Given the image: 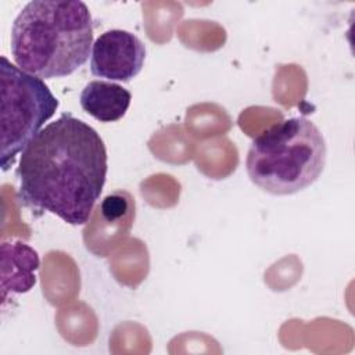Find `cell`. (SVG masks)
Here are the masks:
<instances>
[{"instance_id":"obj_1","label":"cell","mask_w":355,"mask_h":355,"mask_svg":"<svg viewBox=\"0 0 355 355\" xmlns=\"http://www.w3.org/2000/svg\"><path fill=\"white\" fill-rule=\"evenodd\" d=\"M107 150L90 125L71 114L47 123L24 148L19 198L78 226L89 222L107 178Z\"/></svg>"},{"instance_id":"obj_2","label":"cell","mask_w":355,"mask_h":355,"mask_svg":"<svg viewBox=\"0 0 355 355\" xmlns=\"http://www.w3.org/2000/svg\"><path fill=\"white\" fill-rule=\"evenodd\" d=\"M92 47V15L79 0L29 1L11 28L15 65L40 79L73 73L89 60Z\"/></svg>"},{"instance_id":"obj_3","label":"cell","mask_w":355,"mask_h":355,"mask_svg":"<svg viewBox=\"0 0 355 355\" xmlns=\"http://www.w3.org/2000/svg\"><path fill=\"white\" fill-rule=\"evenodd\" d=\"M326 154L319 128L305 116H294L275 123L252 140L245 168L259 189L287 196L318 180L326 165Z\"/></svg>"},{"instance_id":"obj_4","label":"cell","mask_w":355,"mask_h":355,"mask_svg":"<svg viewBox=\"0 0 355 355\" xmlns=\"http://www.w3.org/2000/svg\"><path fill=\"white\" fill-rule=\"evenodd\" d=\"M0 165L7 171L43 125L53 118L60 103L43 79L22 71L4 55L0 58Z\"/></svg>"},{"instance_id":"obj_5","label":"cell","mask_w":355,"mask_h":355,"mask_svg":"<svg viewBox=\"0 0 355 355\" xmlns=\"http://www.w3.org/2000/svg\"><path fill=\"white\" fill-rule=\"evenodd\" d=\"M144 60L146 46L135 33L111 29L93 43L90 71L97 78L130 82L141 71Z\"/></svg>"},{"instance_id":"obj_6","label":"cell","mask_w":355,"mask_h":355,"mask_svg":"<svg viewBox=\"0 0 355 355\" xmlns=\"http://www.w3.org/2000/svg\"><path fill=\"white\" fill-rule=\"evenodd\" d=\"M39 263V255L31 245L22 241H4L1 244L3 305L10 294H24L33 288Z\"/></svg>"},{"instance_id":"obj_7","label":"cell","mask_w":355,"mask_h":355,"mask_svg":"<svg viewBox=\"0 0 355 355\" xmlns=\"http://www.w3.org/2000/svg\"><path fill=\"white\" fill-rule=\"evenodd\" d=\"M132 94L118 83L92 80L79 97L82 110L100 122L119 121L130 105Z\"/></svg>"}]
</instances>
